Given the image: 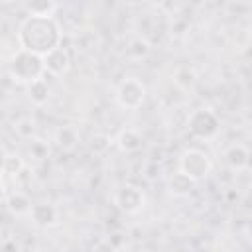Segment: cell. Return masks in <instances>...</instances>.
I'll return each instance as SVG.
<instances>
[{"instance_id":"5","label":"cell","mask_w":252,"mask_h":252,"mask_svg":"<svg viewBox=\"0 0 252 252\" xmlns=\"http://www.w3.org/2000/svg\"><path fill=\"white\" fill-rule=\"evenodd\" d=\"M144 96H146V87L136 77H128L118 85L116 100L122 108H130V110L138 108L144 102Z\"/></svg>"},{"instance_id":"8","label":"cell","mask_w":252,"mask_h":252,"mask_svg":"<svg viewBox=\"0 0 252 252\" xmlns=\"http://www.w3.org/2000/svg\"><path fill=\"white\" fill-rule=\"evenodd\" d=\"M28 215L32 217V220L37 226H45V228L47 226H53L57 222V217H59L57 209L51 203H35V205H32V209H30Z\"/></svg>"},{"instance_id":"10","label":"cell","mask_w":252,"mask_h":252,"mask_svg":"<svg viewBox=\"0 0 252 252\" xmlns=\"http://www.w3.org/2000/svg\"><path fill=\"white\" fill-rule=\"evenodd\" d=\"M226 163L232 169H242L248 165V150L242 144H234L226 150Z\"/></svg>"},{"instance_id":"16","label":"cell","mask_w":252,"mask_h":252,"mask_svg":"<svg viewBox=\"0 0 252 252\" xmlns=\"http://www.w3.org/2000/svg\"><path fill=\"white\" fill-rule=\"evenodd\" d=\"M22 169H24V161L20 159V156L6 154L4 163H2V171H4V173H10V175H18Z\"/></svg>"},{"instance_id":"3","label":"cell","mask_w":252,"mask_h":252,"mask_svg":"<svg viewBox=\"0 0 252 252\" xmlns=\"http://www.w3.org/2000/svg\"><path fill=\"white\" fill-rule=\"evenodd\" d=\"M211 167H213V161H211V158L203 150L191 148L179 159V171H183L185 175H189L195 181L203 179L211 171Z\"/></svg>"},{"instance_id":"4","label":"cell","mask_w":252,"mask_h":252,"mask_svg":"<svg viewBox=\"0 0 252 252\" xmlns=\"http://www.w3.org/2000/svg\"><path fill=\"white\" fill-rule=\"evenodd\" d=\"M189 130L195 138H213L219 132V118L209 108H197L189 116Z\"/></svg>"},{"instance_id":"9","label":"cell","mask_w":252,"mask_h":252,"mask_svg":"<svg viewBox=\"0 0 252 252\" xmlns=\"http://www.w3.org/2000/svg\"><path fill=\"white\" fill-rule=\"evenodd\" d=\"M55 142H57V146H59L61 150H65V152L75 150V146H77V142H79V132H77V128H75V126H61V128L57 130V134H55Z\"/></svg>"},{"instance_id":"14","label":"cell","mask_w":252,"mask_h":252,"mask_svg":"<svg viewBox=\"0 0 252 252\" xmlns=\"http://www.w3.org/2000/svg\"><path fill=\"white\" fill-rule=\"evenodd\" d=\"M30 98H32L33 104H43V102H47V98H49V87H47V83L43 81V77L30 83Z\"/></svg>"},{"instance_id":"12","label":"cell","mask_w":252,"mask_h":252,"mask_svg":"<svg viewBox=\"0 0 252 252\" xmlns=\"http://www.w3.org/2000/svg\"><path fill=\"white\" fill-rule=\"evenodd\" d=\"M8 209L12 213H16V215H28L30 209H32V201H30V197L26 193L16 191L14 195L8 197Z\"/></svg>"},{"instance_id":"13","label":"cell","mask_w":252,"mask_h":252,"mask_svg":"<svg viewBox=\"0 0 252 252\" xmlns=\"http://www.w3.org/2000/svg\"><path fill=\"white\" fill-rule=\"evenodd\" d=\"M26 10L30 16H51L55 0H26Z\"/></svg>"},{"instance_id":"1","label":"cell","mask_w":252,"mask_h":252,"mask_svg":"<svg viewBox=\"0 0 252 252\" xmlns=\"http://www.w3.org/2000/svg\"><path fill=\"white\" fill-rule=\"evenodd\" d=\"M18 39L22 49L43 57L61 45V30L51 16H30L22 22Z\"/></svg>"},{"instance_id":"6","label":"cell","mask_w":252,"mask_h":252,"mask_svg":"<svg viewBox=\"0 0 252 252\" xmlns=\"http://www.w3.org/2000/svg\"><path fill=\"white\" fill-rule=\"evenodd\" d=\"M114 203L126 211V213H138L140 209H144V203H146V197L142 193L140 187L136 185H124L116 191L114 195Z\"/></svg>"},{"instance_id":"11","label":"cell","mask_w":252,"mask_h":252,"mask_svg":"<svg viewBox=\"0 0 252 252\" xmlns=\"http://www.w3.org/2000/svg\"><path fill=\"white\" fill-rule=\"evenodd\" d=\"M118 146L124 150V152H136L142 148V136L136 132V130H122L118 134Z\"/></svg>"},{"instance_id":"2","label":"cell","mask_w":252,"mask_h":252,"mask_svg":"<svg viewBox=\"0 0 252 252\" xmlns=\"http://www.w3.org/2000/svg\"><path fill=\"white\" fill-rule=\"evenodd\" d=\"M8 73L14 81L18 83H32L35 79H41L45 73V63L43 57L26 49H20L8 63Z\"/></svg>"},{"instance_id":"7","label":"cell","mask_w":252,"mask_h":252,"mask_svg":"<svg viewBox=\"0 0 252 252\" xmlns=\"http://www.w3.org/2000/svg\"><path fill=\"white\" fill-rule=\"evenodd\" d=\"M43 63H45V71L59 77L63 73L69 71V65H71V59H69V53L59 45L55 49H51L47 55H43Z\"/></svg>"},{"instance_id":"15","label":"cell","mask_w":252,"mask_h":252,"mask_svg":"<svg viewBox=\"0 0 252 252\" xmlns=\"http://www.w3.org/2000/svg\"><path fill=\"white\" fill-rule=\"evenodd\" d=\"M193 185H195V179H191V177L185 175L183 171H177V173L171 177V181H169V187H171V191H173L175 195H187V193L193 189Z\"/></svg>"},{"instance_id":"17","label":"cell","mask_w":252,"mask_h":252,"mask_svg":"<svg viewBox=\"0 0 252 252\" xmlns=\"http://www.w3.org/2000/svg\"><path fill=\"white\" fill-rule=\"evenodd\" d=\"M16 130H18L24 138H30V136L33 134V122H32L30 118H24V120H20V122H18Z\"/></svg>"},{"instance_id":"18","label":"cell","mask_w":252,"mask_h":252,"mask_svg":"<svg viewBox=\"0 0 252 252\" xmlns=\"http://www.w3.org/2000/svg\"><path fill=\"white\" fill-rule=\"evenodd\" d=\"M2 199H4V183H2V177H0V205H2Z\"/></svg>"}]
</instances>
